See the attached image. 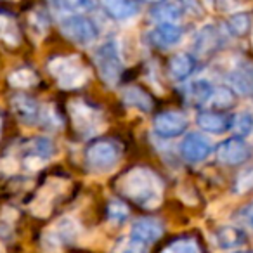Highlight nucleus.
I'll list each match as a JSON object with an SVG mask.
<instances>
[{
	"mask_svg": "<svg viewBox=\"0 0 253 253\" xmlns=\"http://www.w3.org/2000/svg\"><path fill=\"white\" fill-rule=\"evenodd\" d=\"M123 156V146L113 137H95L87 144L84 153L85 165L94 172H109Z\"/></svg>",
	"mask_w": 253,
	"mask_h": 253,
	"instance_id": "f03ea898",
	"label": "nucleus"
},
{
	"mask_svg": "<svg viewBox=\"0 0 253 253\" xmlns=\"http://www.w3.org/2000/svg\"><path fill=\"white\" fill-rule=\"evenodd\" d=\"M11 108L14 111L16 118L25 125H35L40 122L42 116V106L39 101L26 94H16L11 99Z\"/></svg>",
	"mask_w": 253,
	"mask_h": 253,
	"instance_id": "9d476101",
	"label": "nucleus"
},
{
	"mask_svg": "<svg viewBox=\"0 0 253 253\" xmlns=\"http://www.w3.org/2000/svg\"><path fill=\"white\" fill-rule=\"evenodd\" d=\"M189 120L186 113L177 111V109H167L155 116L153 120V128L163 139H173L182 135L187 130Z\"/></svg>",
	"mask_w": 253,
	"mask_h": 253,
	"instance_id": "6e6552de",
	"label": "nucleus"
},
{
	"mask_svg": "<svg viewBox=\"0 0 253 253\" xmlns=\"http://www.w3.org/2000/svg\"><path fill=\"white\" fill-rule=\"evenodd\" d=\"M0 253H5L4 252V246H2V245H0Z\"/></svg>",
	"mask_w": 253,
	"mask_h": 253,
	"instance_id": "c9c22d12",
	"label": "nucleus"
},
{
	"mask_svg": "<svg viewBox=\"0 0 253 253\" xmlns=\"http://www.w3.org/2000/svg\"><path fill=\"white\" fill-rule=\"evenodd\" d=\"M122 99L128 108L139 109L142 113H151L155 109V99L148 90H144L142 87L137 85H128L123 88Z\"/></svg>",
	"mask_w": 253,
	"mask_h": 253,
	"instance_id": "dca6fc26",
	"label": "nucleus"
},
{
	"mask_svg": "<svg viewBox=\"0 0 253 253\" xmlns=\"http://www.w3.org/2000/svg\"><path fill=\"white\" fill-rule=\"evenodd\" d=\"M215 158L227 167H238L246 163L252 158V146L243 137H229L224 139L215 148Z\"/></svg>",
	"mask_w": 253,
	"mask_h": 253,
	"instance_id": "0eeeda50",
	"label": "nucleus"
},
{
	"mask_svg": "<svg viewBox=\"0 0 253 253\" xmlns=\"http://www.w3.org/2000/svg\"><path fill=\"white\" fill-rule=\"evenodd\" d=\"M0 128H2V120H0Z\"/></svg>",
	"mask_w": 253,
	"mask_h": 253,
	"instance_id": "e433bc0d",
	"label": "nucleus"
},
{
	"mask_svg": "<svg viewBox=\"0 0 253 253\" xmlns=\"http://www.w3.org/2000/svg\"><path fill=\"white\" fill-rule=\"evenodd\" d=\"M0 39L12 43V45H16L19 40L18 28H16L14 21H12L11 18H7V16H2V14H0Z\"/></svg>",
	"mask_w": 253,
	"mask_h": 253,
	"instance_id": "cd10ccee",
	"label": "nucleus"
},
{
	"mask_svg": "<svg viewBox=\"0 0 253 253\" xmlns=\"http://www.w3.org/2000/svg\"><path fill=\"white\" fill-rule=\"evenodd\" d=\"M162 253H201L200 246L194 239L191 238H180L172 241Z\"/></svg>",
	"mask_w": 253,
	"mask_h": 253,
	"instance_id": "bb28decb",
	"label": "nucleus"
},
{
	"mask_svg": "<svg viewBox=\"0 0 253 253\" xmlns=\"http://www.w3.org/2000/svg\"><path fill=\"white\" fill-rule=\"evenodd\" d=\"M252 26H253L252 14L246 11L234 12V14H231L225 19V28H227V32L231 33L232 37H236V39H245V37H248L250 32H252Z\"/></svg>",
	"mask_w": 253,
	"mask_h": 253,
	"instance_id": "412c9836",
	"label": "nucleus"
},
{
	"mask_svg": "<svg viewBox=\"0 0 253 253\" xmlns=\"http://www.w3.org/2000/svg\"><path fill=\"white\" fill-rule=\"evenodd\" d=\"M211 109H217V111H225V109H231L236 106V92L232 90L227 85H218L213 87L211 95L207 102Z\"/></svg>",
	"mask_w": 253,
	"mask_h": 253,
	"instance_id": "4be33fe9",
	"label": "nucleus"
},
{
	"mask_svg": "<svg viewBox=\"0 0 253 253\" xmlns=\"http://www.w3.org/2000/svg\"><path fill=\"white\" fill-rule=\"evenodd\" d=\"M213 90V85L208 80H194L187 85V99L191 104L194 106H203L208 102Z\"/></svg>",
	"mask_w": 253,
	"mask_h": 253,
	"instance_id": "5701e85b",
	"label": "nucleus"
},
{
	"mask_svg": "<svg viewBox=\"0 0 253 253\" xmlns=\"http://www.w3.org/2000/svg\"><path fill=\"white\" fill-rule=\"evenodd\" d=\"M9 82L14 87H32V85L37 84V75L28 68H21L9 77Z\"/></svg>",
	"mask_w": 253,
	"mask_h": 253,
	"instance_id": "c85d7f7f",
	"label": "nucleus"
},
{
	"mask_svg": "<svg viewBox=\"0 0 253 253\" xmlns=\"http://www.w3.org/2000/svg\"><path fill=\"white\" fill-rule=\"evenodd\" d=\"M163 234V224L158 220V218H139L132 224L130 227V238L137 239L141 243H146V245H151V243L158 241Z\"/></svg>",
	"mask_w": 253,
	"mask_h": 253,
	"instance_id": "4468645a",
	"label": "nucleus"
},
{
	"mask_svg": "<svg viewBox=\"0 0 253 253\" xmlns=\"http://www.w3.org/2000/svg\"><path fill=\"white\" fill-rule=\"evenodd\" d=\"M61 5L71 12H87L92 11L95 4L94 0H61Z\"/></svg>",
	"mask_w": 253,
	"mask_h": 253,
	"instance_id": "473e14b6",
	"label": "nucleus"
},
{
	"mask_svg": "<svg viewBox=\"0 0 253 253\" xmlns=\"http://www.w3.org/2000/svg\"><path fill=\"white\" fill-rule=\"evenodd\" d=\"M184 14V7L179 0H163L151 11V19L160 23H177Z\"/></svg>",
	"mask_w": 253,
	"mask_h": 253,
	"instance_id": "aec40b11",
	"label": "nucleus"
},
{
	"mask_svg": "<svg viewBox=\"0 0 253 253\" xmlns=\"http://www.w3.org/2000/svg\"><path fill=\"white\" fill-rule=\"evenodd\" d=\"M213 239L218 248L229 252V250L241 248L246 241V236L239 227H234V225H222V227H218L217 231H215Z\"/></svg>",
	"mask_w": 253,
	"mask_h": 253,
	"instance_id": "6ab92c4d",
	"label": "nucleus"
},
{
	"mask_svg": "<svg viewBox=\"0 0 253 253\" xmlns=\"http://www.w3.org/2000/svg\"><path fill=\"white\" fill-rule=\"evenodd\" d=\"M184 32L177 23H160L149 32L148 39L158 49H170L180 43Z\"/></svg>",
	"mask_w": 253,
	"mask_h": 253,
	"instance_id": "f8f14e48",
	"label": "nucleus"
},
{
	"mask_svg": "<svg viewBox=\"0 0 253 253\" xmlns=\"http://www.w3.org/2000/svg\"><path fill=\"white\" fill-rule=\"evenodd\" d=\"M26 151H28L26 156H35V158L42 160V162H47L54 155V144L47 137H35L33 141L28 142Z\"/></svg>",
	"mask_w": 253,
	"mask_h": 253,
	"instance_id": "b1692460",
	"label": "nucleus"
},
{
	"mask_svg": "<svg viewBox=\"0 0 253 253\" xmlns=\"http://www.w3.org/2000/svg\"><path fill=\"white\" fill-rule=\"evenodd\" d=\"M239 215H241V220L253 229V201L250 205H246V207H243L241 211H239Z\"/></svg>",
	"mask_w": 253,
	"mask_h": 253,
	"instance_id": "72a5a7b5",
	"label": "nucleus"
},
{
	"mask_svg": "<svg viewBox=\"0 0 253 253\" xmlns=\"http://www.w3.org/2000/svg\"><path fill=\"white\" fill-rule=\"evenodd\" d=\"M196 123L201 130L208 134H225L231 130L232 115L225 111H215V109H203L196 115Z\"/></svg>",
	"mask_w": 253,
	"mask_h": 253,
	"instance_id": "9b49d317",
	"label": "nucleus"
},
{
	"mask_svg": "<svg viewBox=\"0 0 253 253\" xmlns=\"http://www.w3.org/2000/svg\"><path fill=\"white\" fill-rule=\"evenodd\" d=\"M196 57L187 52H177L169 59V75L172 80L184 82L196 71Z\"/></svg>",
	"mask_w": 253,
	"mask_h": 253,
	"instance_id": "2eb2a0df",
	"label": "nucleus"
},
{
	"mask_svg": "<svg viewBox=\"0 0 253 253\" xmlns=\"http://www.w3.org/2000/svg\"><path fill=\"white\" fill-rule=\"evenodd\" d=\"M128 217V207L123 201L113 200L108 205V218L115 224H122L123 220H126Z\"/></svg>",
	"mask_w": 253,
	"mask_h": 253,
	"instance_id": "c756f323",
	"label": "nucleus"
},
{
	"mask_svg": "<svg viewBox=\"0 0 253 253\" xmlns=\"http://www.w3.org/2000/svg\"><path fill=\"white\" fill-rule=\"evenodd\" d=\"M116 253H148V245L128 236V239L120 243Z\"/></svg>",
	"mask_w": 253,
	"mask_h": 253,
	"instance_id": "2f4dec72",
	"label": "nucleus"
},
{
	"mask_svg": "<svg viewBox=\"0 0 253 253\" xmlns=\"http://www.w3.org/2000/svg\"><path fill=\"white\" fill-rule=\"evenodd\" d=\"M231 130H234L236 137H243L250 135L253 132V115L248 111H241L232 115V125Z\"/></svg>",
	"mask_w": 253,
	"mask_h": 253,
	"instance_id": "a878e982",
	"label": "nucleus"
},
{
	"mask_svg": "<svg viewBox=\"0 0 253 253\" xmlns=\"http://www.w3.org/2000/svg\"><path fill=\"white\" fill-rule=\"evenodd\" d=\"M94 63L97 68V73L101 80L104 82L108 87H115L120 82L123 73V63L122 56H120L118 43L115 40H106L95 49L94 54Z\"/></svg>",
	"mask_w": 253,
	"mask_h": 253,
	"instance_id": "20e7f679",
	"label": "nucleus"
},
{
	"mask_svg": "<svg viewBox=\"0 0 253 253\" xmlns=\"http://www.w3.org/2000/svg\"><path fill=\"white\" fill-rule=\"evenodd\" d=\"M179 151L184 160H187V162H191V163H200V162H205V160L211 155L213 148H211L210 141H208L207 137L193 132V134H187L186 137L180 141Z\"/></svg>",
	"mask_w": 253,
	"mask_h": 253,
	"instance_id": "1a4fd4ad",
	"label": "nucleus"
},
{
	"mask_svg": "<svg viewBox=\"0 0 253 253\" xmlns=\"http://www.w3.org/2000/svg\"><path fill=\"white\" fill-rule=\"evenodd\" d=\"M70 115L73 122V128L82 137H92L97 134L102 125V115L97 106L77 99L70 104Z\"/></svg>",
	"mask_w": 253,
	"mask_h": 253,
	"instance_id": "39448f33",
	"label": "nucleus"
},
{
	"mask_svg": "<svg viewBox=\"0 0 253 253\" xmlns=\"http://www.w3.org/2000/svg\"><path fill=\"white\" fill-rule=\"evenodd\" d=\"M116 191L146 210L156 208L163 200V182L148 167H132L116 179Z\"/></svg>",
	"mask_w": 253,
	"mask_h": 253,
	"instance_id": "f257e3e1",
	"label": "nucleus"
},
{
	"mask_svg": "<svg viewBox=\"0 0 253 253\" xmlns=\"http://www.w3.org/2000/svg\"><path fill=\"white\" fill-rule=\"evenodd\" d=\"M104 12L115 21H125L134 18L139 12V4L135 0H101Z\"/></svg>",
	"mask_w": 253,
	"mask_h": 253,
	"instance_id": "f3484780",
	"label": "nucleus"
},
{
	"mask_svg": "<svg viewBox=\"0 0 253 253\" xmlns=\"http://www.w3.org/2000/svg\"><path fill=\"white\" fill-rule=\"evenodd\" d=\"M61 33L78 45H88L94 40H97L99 30L90 18L84 14H71L61 21Z\"/></svg>",
	"mask_w": 253,
	"mask_h": 253,
	"instance_id": "423d86ee",
	"label": "nucleus"
},
{
	"mask_svg": "<svg viewBox=\"0 0 253 253\" xmlns=\"http://www.w3.org/2000/svg\"><path fill=\"white\" fill-rule=\"evenodd\" d=\"M231 85L239 94L250 95L253 92V70H238L229 75Z\"/></svg>",
	"mask_w": 253,
	"mask_h": 253,
	"instance_id": "393cba45",
	"label": "nucleus"
},
{
	"mask_svg": "<svg viewBox=\"0 0 253 253\" xmlns=\"http://www.w3.org/2000/svg\"><path fill=\"white\" fill-rule=\"evenodd\" d=\"M49 71L63 88L82 87L88 80V70L78 56L54 57L49 63Z\"/></svg>",
	"mask_w": 253,
	"mask_h": 253,
	"instance_id": "7ed1b4c3",
	"label": "nucleus"
},
{
	"mask_svg": "<svg viewBox=\"0 0 253 253\" xmlns=\"http://www.w3.org/2000/svg\"><path fill=\"white\" fill-rule=\"evenodd\" d=\"M47 234L54 239L59 246H63L64 243H73L80 234V225L75 218L71 217H63L52 225L50 231H47Z\"/></svg>",
	"mask_w": 253,
	"mask_h": 253,
	"instance_id": "a211bd4d",
	"label": "nucleus"
},
{
	"mask_svg": "<svg viewBox=\"0 0 253 253\" xmlns=\"http://www.w3.org/2000/svg\"><path fill=\"white\" fill-rule=\"evenodd\" d=\"M253 191V169H248L238 175L234 182V193L236 194H246Z\"/></svg>",
	"mask_w": 253,
	"mask_h": 253,
	"instance_id": "7c9ffc66",
	"label": "nucleus"
},
{
	"mask_svg": "<svg viewBox=\"0 0 253 253\" xmlns=\"http://www.w3.org/2000/svg\"><path fill=\"white\" fill-rule=\"evenodd\" d=\"M142 2H146V4H162L163 0H142Z\"/></svg>",
	"mask_w": 253,
	"mask_h": 253,
	"instance_id": "f704fd0d",
	"label": "nucleus"
},
{
	"mask_svg": "<svg viewBox=\"0 0 253 253\" xmlns=\"http://www.w3.org/2000/svg\"><path fill=\"white\" fill-rule=\"evenodd\" d=\"M222 47V37L218 30L213 25H205L200 32L196 33L193 42V50L196 56L210 57Z\"/></svg>",
	"mask_w": 253,
	"mask_h": 253,
	"instance_id": "ddd939ff",
	"label": "nucleus"
}]
</instances>
